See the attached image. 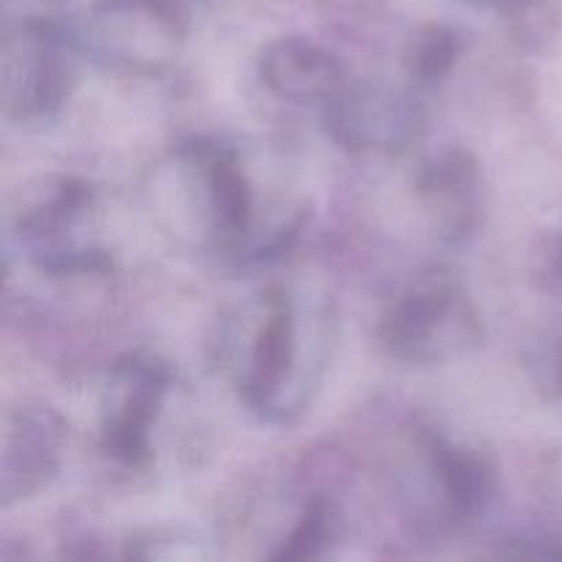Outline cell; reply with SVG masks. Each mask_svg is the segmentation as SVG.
Returning a JSON list of instances; mask_svg holds the SVG:
<instances>
[{
  "mask_svg": "<svg viewBox=\"0 0 562 562\" xmlns=\"http://www.w3.org/2000/svg\"><path fill=\"white\" fill-rule=\"evenodd\" d=\"M234 376L247 404L269 423H291L311 404L316 376L302 351L300 313L285 294H267L228 335Z\"/></svg>",
  "mask_w": 562,
  "mask_h": 562,
  "instance_id": "obj_1",
  "label": "cell"
},
{
  "mask_svg": "<svg viewBox=\"0 0 562 562\" xmlns=\"http://www.w3.org/2000/svg\"><path fill=\"white\" fill-rule=\"evenodd\" d=\"M376 335L395 360L437 366L475 351L483 340V324L464 289L437 272L417 280L393 302Z\"/></svg>",
  "mask_w": 562,
  "mask_h": 562,
  "instance_id": "obj_2",
  "label": "cell"
},
{
  "mask_svg": "<svg viewBox=\"0 0 562 562\" xmlns=\"http://www.w3.org/2000/svg\"><path fill=\"white\" fill-rule=\"evenodd\" d=\"M173 384V368L151 351H130L110 366L102 393V448L137 467L151 453V426Z\"/></svg>",
  "mask_w": 562,
  "mask_h": 562,
  "instance_id": "obj_3",
  "label": "cell"
},
{
  "mask_svg": "<svg viewBox=\"0 0 562 562\" xmlns=\"http://www.w3.org/2000/svg\"><path fill=\"white\" fill-rule=\"evenodd\" d=\"M324 130L346 151H401L426 130L420 104L390 88H349L324 104Z\"/></svg>",
  "mask_w": 562,
  "mask_h": 562,
  "instance_id": "obj_4",
  "label": "cell"
},
{
  "mask_svg": "<svg viewBox=\"0 0 562 562\" xmlns=\"http://www.w3.org/2000/svg\"><path fill=\"white\" fill-rule=\"evenodd\" d=\"M3 93L9 113L20 119H44L55 113L71 86V60L58 33L31 22L20 47L5 44Z\"/></svg>",
  "mask_w": 562,
  "mask_h": 562,
  "instance_id": "obj_5",
  "label": "cell"
},
{
  "mask_svg": "<svg viewBox=\"0 0 562 562\" xmlns=\"http://www.w3.org/2000/svg\"><path fill=\"white\" fill-rule=\"evenodd\" d=\"M66 420L44 404H25L11 412L0 464V497L5 505L42 492L55 477Z\"/></svg>",
  "mask_w": 562,
  "mask_h": 562,
  "instance_id": "obj_6",
  "label": "cell"
},
{
  "mask_svg": "<svg viewBox=\"0 0 562 562\" xmlns=\"http://www.w3.org/2000/svg\"><path fill=\"white\" fill-rule=\"evenodd\" d=\"M481 162L467 148H448L423 165L417 195L439 239L464 241L481 223Z\"/></svg>",
  "mask_w": 562,
  "mask_h": 562,
  "instance_id": "obj_7",
  "label": "cell"
},
{
  "mask_svg": "<svg viewBox=\"0 0 562 562\" xmlns=\"http://www.w3.org/2000/svg\"><path fill=\"white\" fill-rule=\"evenodd\" d=\"M258 75L274 97L296 104H327L346 88V71L333 53L291 36L261 49Z\"/></svg>",
  "mask_w": 562,
  "mask_h": 562,
  "instance_id": "obj_8",
  "label": "cell"
},
{
  "mask_svg": "<svg viewBox=\"0 0 562 562\" xmlns=\"http://www.w3.org/2000/svg\"><path fill=\"white\" fill-rule=\"evenodd\" d=\"M428 464L445 494L450 514L456 519H472L483 514L497 497V470L492 461L477 450H467L453 445L439 434H428L423 439Z\"/></svg>",
  "mask_w": 562,
  "mask_h": 562,
  "instance_id": "obj_9",
  "label": "cell"
},
{
  "mask_svg": "<svg viewBox=\"0 0 562 562\" xmlns=\"http://www.w3.org/2000/svg\"><path fill=\"white\" fill-rule=\"evenodd\" d=\"M340 532V514L338 505L327 497H313L311 503L302 510L300 521H296L294 530L289 532L283 543H280L278 552L272 554V560H285V562H305L316 560L327 552L329 543L338 538Z\"/></svg>",
  "mask_w": 562,
  "mask_h": 562,
  "instance_id": "obj_10",
  "label": "cell"
},
{
  "mask_svg": "<svg viewBox=\"0 0 562 562\" xmlns=\"http://www.w3.org/2000/svg\"><path fill=\"white\" fill-rule=\"evenodd\" d=\"M461 53V42L456 31L445 25H428L412 36L409 47H406L404 60L406 69L415 80L420 82H437L453 69L456 58Z\"/></svg>",
  "mask_w": 562,
  "mask_h": 562,
  "instance_id": "obj_11",
  "label": "cell"
},
{
  "mask_svg": "<svg viewBox=\"0 0 562 562\" xmlns=\"http://www.w3.org/2000/svg\"><path fill=\"white\" fill-rule=\"evenodd\" d=\"M530 371L538 387L562 395V338L552 340L549 349H541L532 355Z\"/></svg>",
  "mask_w": 562,
  "mask_h": 562,
  "instance_id": "obj_12",
  "label": "cell"
}]
</instances>
